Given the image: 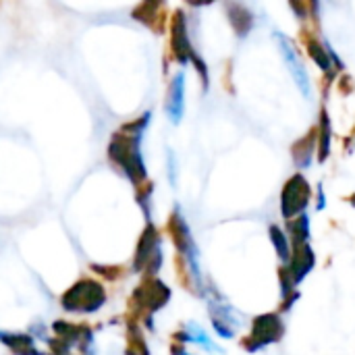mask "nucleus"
Returning <instances> with one entry per match:
<instances>
[{
	"mask_svg": "<svg viewBox=\"0 0 355 355\" xmlns=\"http://www.w3.org/2000/svg\"><path fill=\"white\" fill-rule=\"evenodd\" d=\"M110 156H112V160H116L127 171V175L133 181L146 177V168H144V162H141V156H139V139H137V135H133V137L116 135L112 139V146H110Z\"/></svg>",
	"mask_w": 355,
	"mask_h": 355,
	"instance_id": "obj_1",
	"label": "nucleus"
},
{
	"mask_svg": "<svg viewBox=\"0 0 355 355\" xmlns=\"http://www.w3.org/2000/svg\"><path fill=\"white\" fill-rule=\"evenodd\" d=\"M104 300V289L96 281H81L62 295V306L71 312H94Z\"/></svg>",
	"mask_w": 355,
	"mask_h": 355,
	"instance_id": "obj_2",
	"label": "nucleus"
},
{
	"mask_svg": "<svg viewBox=\"0 0 355 355\" xmlns=\"http://www.w3.org/2000/svg\"><path fill=\"white\" fill-rule=\"evenodd\" d=\"M275 37H277V46H279V50H281V54H283L287 67H289V73H291L293 81L297 83L300 92H302L306 98H310V96H312V92H310V89H312V87H310V77H308L306 67H304L302 58L297 56L293 44H291L283 33H275Z\"/></svg>",
	"mask_w": 355,
	"mask_h": 355,
	"instance_id": "obj_3",
	"label": "nucleus"
},
{
	"mask_svg": "<svg viewBox=\"0 0 355 355\" xmlns=\"http://www.w3.org/2000/svg\"><path fill=\"white\" fill-rule=\"evenodd\" d=\"M308 196H310L308 183L304 181L302 175H295L287 183L285 193H283V214L289 218V216L297 214L300 210H304V206L308 204Z\"/></svg>",
	"mask_w": 355,
	"mask_h": 355,
	"instance_id": "obj_4",
	"label": "nucleus"
},
{
	"mask_svg": "<svg viewBox=\"0 0 355 355\" xmlns=\"http://www.w3.org/2000/svg\"><path fill=\"white\" fill-rule=\"evenodd\" d=\"M185 75L177 73L175 79L171 81L168 87V98H166V112L173 123H179L183 116V96H185Z\"/></svg>",
	"mask_w": 355,
	"mask_h": 355,
	"instance_id": "obj_5",
	"label": "nucleus"
},
{
	"mask_svg": "<svg viewBox=\"0 0 355 355\" xmlns=\"http://www.w3.org/2000/svg\"><path fill=\"white\" fill-rule=\"evenodd\" d=\"M210 316L214 322V329L220 337H233L237 322H233V310L229 306H223L220 302L210 304Z\"/></svg>",
	"mask_w": 355,
	"mask_h": 355,
	"instance_id": "obj_6",
	"label": "nucleus"
},
{
	"mask_svg": "<svg viewBox=\"0 0 355 355\" xmlns=\"http://www.w3.org/2000/svg\"><path fill=\"white\" fill-rule=\"evenodd\" d=\"M283 333V324L277 316H262L258 322H256V329H254V341L258 339L256 347H262L264 343H270V341H277Z\"/></svg>",
	"mask_w": 355,
	"mask_h": 355,
	"instance_id": "obj_7",
	"label": "nucleus"
},
{
	"mask_svg": "<svg viewBox=\"0 0 355 355\" xmlns=\"http://www.w3.org/2000/svg\"><path fill=\"white\" fill-rule=\"evenodd\" d=\"M173 48L175 52L179 54L181 60H187L189 58H196L191 54V48H189V42H187V33H185V23H183V15L177 12V21L173 25Z\"/></svg>",
	"mask_w": 355,
	"mask_h": 355,
	"instance_id": "obj_8",
	"label": "nucleus"
},
{
	"mask_svg": "<svg viewBox=\"0 0 355 355\" xmlns=\"http://www.w3.org/2000/svg\"><path fill=\"white\" fill-rule=\"evenodd\" d=\"M187 333H189V341H196V343H200L202 347H206V349H212V352H216L218 347L208 339V335H204L198 327H193V324H189V329H187Z\"/></svg>",
	"mask_w": 355,
	"mask_h": 355,
	"instance_id": "obj_9",
	"label": "nucleus"
},
{
	"mask_svg": "<svg viewBox=\"0 0 355 355\" xmlns=\"http://www.w3.org/2000/svg\"><path fill=\"white\" fill-rule=\"evenodd\" d=\"M270 237H272V241H275V245H277V250H279V254H281V258L283 260H287L289 256V245H287V239H285V235L281 233V229H277V227H270Z\"/></svg>",
	"mask_w": 355,
	"mask_h": 355,
	"instance_id": "obj_10",
	"label": "nucleus"
}]
</instances>
